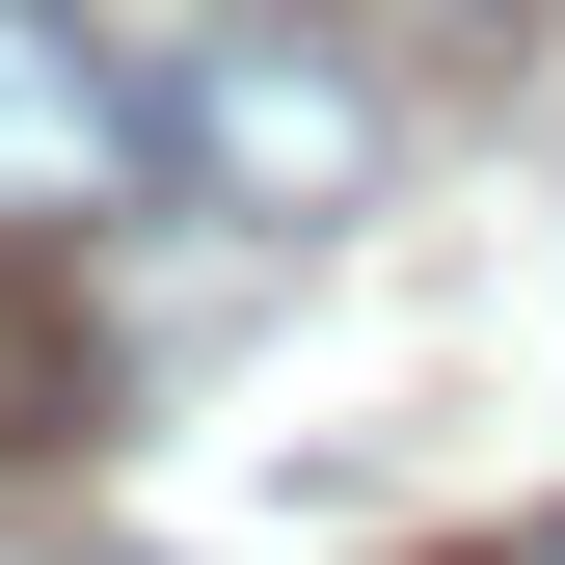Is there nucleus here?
Instances as JSON below:
<instances>
[{
	"label": "nucleus",
	"instance_id": "obj_1",
	"mask_svg": "<svg viewBox=\"0 0 565 565\" xmlns=\"http://www.w3.org/2000/svg\"><path fill=\"white\" fill-rule=\"evenodd\" d=\"M189 189V82H135L82 0H0V216L82 243V216H162Z\"/></svg>",
	"mask_w": 565,
	"mask_h": 565
},
{
	"label": "nucleus",
	"instance_id": "obj_2",
	"mask_svg": "<svg viewBox=\"0 0 565 565\" xmlns=\"http://www.w3.org/2000/svg\"><path fill=\"white\" fill-rule=\"evenodd\" d=\"M377 162H404V108L350 82L297 0H243V28L189 54V189H216V216H377Z\"/></svg>",
	"mask_w": 565,
	"mask_h": 565
},
{
	"label": "nucleus",
	"instance_id": "obj_3",
	"mask_svg": "<svg viewBox=\"0 0 565 565\" xmlns=\"http://www.w3.org/2000/svg\"><path fill=\"white\" fill-rule=\"evenodd\" d=\"M82 431H108V350L54 323V243L0 216V458H82Z\"/></svg>",
	"mask_w": 565,
	"mask_h": 565
},
{
	"label": "nucleus",
	"instance_id": "obj_4",
	"mask_svg": "<svg viewBox=\"0 0 565 565\" xmlns=\"http://www.w3.org/2000/svg\"><path fill=\"white\" fill-rule=\"evenodd\" d=\"M404 28H458V54H484V28H512V0H404Z\"/></svg>",
	"mask_w": 565,
	"mask_h": 565
},
{
	"label": "nucleus",
	"instance_id": "obj_5",
	"mask_svg": "<svg viewBox=\"0 0 565 565\" xmlns=\"http://www.w3.org/2000/svg\"><path fill=\"white\" fill-rule=\"evenodd\" d=\"M512 565H565V539H512Z\"/></svg>",
	"mask_w": 565,
	"mask_h": 565
}]
</instances>
